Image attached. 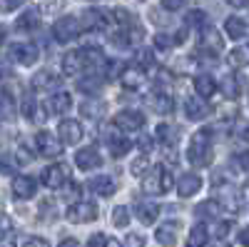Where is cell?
<instances>
[{"label": "cell", "instance_id": "6", "mask_svg": "<svg viewBox=\"0 0 249 247\" xmlns=\"http://www.w3.org/2000/svg\"><path fill=\"white\" fill-rule=\"evenodd\" d=\"M35 145H37V152L43 155V157H60L62 155V142L53 135V133H48V130H40L37 135H35Z\"/></svg>", "mask_w": 249, "mask_h": 247}, {"label": "cell", "instance_id": "21", "mask_svg": "<svg viewBox=\"0 0 249 247\" xmlns=\"http://www.w3.org/2000/svg\"><path fill=\"white\" fill-rule=\"evenodd\" d=\"M177 228H179V222H164V225H160V228L155 230V240L162 247H175V242H177Z\"/></svg>", "mask_w": 249, "mask_h": 247}, {"label": "cell", "instance_id": "10", "mask_svg": "<svg viewBox=\"0 0 249 247\" xmlns=\"http://www.w3.org/2000/svg\"><path fill=\"white\" fill-rule=\"evenodd\" d=\"M112 122H115L117 130L135 133V130H140V128L144 125V115H142L140 110H122V113H117V115L112 117Z\"/></svg>", "mask_w": 249, "mask_h": 247}, {"label": "cell", "instance_id": "41", "mask_svg": "<svg viewBox=\"0 0 249 247\" xmlns=\"http://www.w3.org/2000/svg\"><path fill=\"white\" fill-rule=\"evenodd\" d=\"M230 232H232V222H230V220H222V222H217L214 228H212V235H214L217 240H224Z\"/></svg>", "mask_w": 249, "mask_h": 247}, {"label": "cell", "instance_id": "11", "mask_svg": "<svg viewBox=\"0 0 249 247\" xmlns=\"http://www.w3.org/2000/svg\"><path fill=\"white\" fill-rule=\"evenodd\" d=\"M57 135H60L62 145H75V142L82 140V125L77 120H62L57 128Z\"/></svg>", "mask_w": 249, "mask_h": 247}, {"label": "cell", "instance_id": "8", "mask_svg": "<svg viewBox=\"0 0 249 247\" xmlns=\"http://www.w3.org/2000/svg\"><path fill=\"white\" fill-rule=\"evenodd\" d=\"M77 20H82L80 28L82 30H105L112 20H110V13L105 10H100V8H92V10H85Z\"/></svg>", "mask_w": 249, "mask_h": 247}, {"label": "cell", "instance_id": "51", "mask_svg": "<svg viewBox=\"0 0 249 247\" xmlns=\"http://www.w3.org/2000/svg\"><path fill=\"white\" fill-rule=\"evenodd\" d=\"M57 247H80V242H77V240H72V237H68V240H62Z\"/></svg>", "mask_w": 249, "mask_h": 247}, {"label": "cell", "instance_id": "50", "mask_svg": "<svg viewBox=\"0 0 249 247\" xmlns=\"http://www.w3.org/2000/svg\"><path fill=\"white\" fill-rule=\"evenodd\" d=\"M247 3H249V0H230V5H232V8H237V10H244V8H247Z\"/></svg>", "mask_w": 249, "mask_h": 247}, {"label": "cell", "instance_id": "43", "mask_svg": "<svg viewBox=\"0 0 249 247\" xmlns=\"http://www.w3.org/2000/svg\"><path fill=\"white\" fill-rule=\"evenodd\" d=\"M170 45H175V38H172V35H164V33L155 35V48H157V50H167Z\"/></svg>", "mask_w": 249, "mask_h": 247}, {"label": "cell", "instance_id": "17", "mask_svg": "<svg viewBox=\"0 0 249 247\" xmlns=\"http://www.w3.org/2000/svg\"><path fill=\"white\" fill-rule=\"evenodd\" d=\"M199 43L204 45V48H210V50H222V35H219V30L212 25V23H202L199 25Z\"/></svg>", "mask_w": 249, "mask_h": 247}, {"label": "cell", "instance_id": "1", "mask_svg": "<svg viewBox=\"0 0 249 247\" xmlns=\"http://www.w3.org/2000/svg\"><path fill=\"white\" fill-rule=\"evenodd\" d=\"M212 130L210 128H199L192 135V142L187 148V160H190L195 168H207L212 165Z\"/></svg>", "mask_w": 249, "mask_h": 247}, {"label": "cell", "instance_id": "14", "mask_svg": "<svg viewBox=\"0 0 249 247\" xmlns=\"http://www.w3.org/2000/svg\"><path fill=\"white\" fill-rule=\"evenodd\" d=\"M80 63L85 70H92V68H100V65H105L107 60H105V53H102V48L97 45H88V48H80Z\"/></svg>", "mask_w": 249, "mask_h": 247}, {"label": "cell", "instance_id": "54", "mask_svg": "<svg viewBox=\"0 0 249 247\" xmlns=\"http://www.w3.org/2000/svg\"><path fill=\"white\" fill-rule=\"evenodd\" d=\"M239 245H242V247H247V230H242V232H239Z\"/></svg>", "mask_w": 249, "mask_h": 247}, {"label": "cell", "instance_id": "9", "mask_svg": "<svg viewBox=\"0 0 249 247\" xmlns=\"http://www.w3.org/2000/svg\"><path fill=\"white\" fill-rule=\"evenodd\" d=\"M75 165H77V170L82 172H90V170H97L100 165H102V155L95 145H88V148H82L75 152Z\"/></svg>", "mask_w": 249, "mask_h": 247}, {"label": "cell", "instance_id": "20", "mask_svg": "<svg viewBox=\"0 0 249 247\" xmlns=\"http://www.w3.org/2000/svg\"><path fill=\"white\" fill-rule=\"evenodd\" d=\"M177 140H179V130L172 128L170 122H160L155 128V142H162L164 148H175Z\"/></svg>", "mask_w": 249, "mask_h": 247}, {"label": "cell", "instance_id": "47", "mask_svg": "<svg viewBox=\"0 0 249 247\" xmlns=\"http://www.w3.org/2000/svg\"><path fill=\"white\" fill-rule=\"evenodd\" d=\"M23 247H50V242L45 237H28Z\"/></svg>", "mask_w": 249, "mask_h": 247}, {"label": "cell", "instance_id": "22", "mask_svg": "<svg viewBox=\"0 0 249 247\" xmlns=\"http://www.w3.org/2000/svg\"><path fill=\"white\" fill-rule=\"evenodd\" d=\"M33 88L35 90H55V88H60V75L53 70H40L33 77Z\"/></svg>", "mask_w": 249, "mask_h": 247}, {"label": "cell", "instance_id": "3", "mask_svg": "<svg viewBox=\"0 0 249 247\" xmlns=\"http://www.w3.org/2000/svg\"><path fill=\"white\" fill-rule=\"evenodd\" d=\"M100 210H97V205L90 202V200H77L72 202L70 208L65 210V220L72 222V225H85V222H92L97 220Z\"/></svg>", "mask_w": 249, "mask_h": 247}, {"label": "cell", "instance_id": "27", "mask_svg": "<svg viewBox=\"0 0 249 247\" xmlns=\"http://www.w3.org/2000/svg\"><path fill=\"white\" fill-rule=\"evenodd\" d=\"M70 108H72L70 93H55V95L48 100V113H53V115H65Z\"/></svg>", "mask_w": 249, "mask_h": 247}, {"label": "cell", "instance_id": "28", "mask_svg": "<svg viewBox=\"0 0 249 247\" xmlns=\"http://www.w3.org/2000/svg\"><path fill=\"white\" fill-rule=\"evenodd\" d=\"M115 130H117V128H115ZM115 130L107 135L110 155H112V157H124V155H127V152L132 150V145H135V142H130L127 137H117V135H115Z\"/></svg>", "mask_w": 249, "mask_h": 247}, {"label": "cell", "instance_id": "39", "mask_svg": "<svg viewBox=\"0 0 249 247\" xmlns=\"http://www.w3.org/2000/svg\"><path fill=\"white\" fill-rule=\"evenodd\" d=\"M80 90H85V93H97V90H102V77H85V80H80V85H77Z\"/></svg>", "mask_w": 249, "mask_h": 247}, {"label": "cell", "instance_id": "12", "mask_svg": "<svg viewBox=\"0 0 249 247\" xmlns=\"http://www.w3.org/2000/svg\"><path fill=\"white\" fill-rule=\"evenodd\" d=\"M147 105H150L157 115H170V113H175V100H172V95L162 93V90H155V93L147 95Z\"/></svg>", "mask_w": 249, "mask_h": 247}, {"label": "cell", "instance_id": "35", "mask_svg": "<svg viewBox=\"0 0 249 247\" xmlns=\"http://www.w3.org/2000/svg\"><path fill=\"white\" fill-rule=\"evenodd\" d=\"M130 170H132V175H135V177H142L144 172H147V170H150V157H147V152H142L140 157H135Z\"/></svg>", "mask_w": 249, "mask_h": 247}, {"label": "cell", "instance_id": "13", "mask_svg": "<svg viewBox=\"0 0 249 247\" xmlns=\"http://www.w3.org/2000/svg\"><path fill=\"white\" fill-rule=\"evenodd\" d=\"M35 192H37L35 177H30V175H18V177L13 180V197H18V200H30Z\"/></svg>", "mask_w": 249, "mask_h": 247}, {"label": "cell", "instance_id": "23", "mask_svg": "<svg viewBox=\"0 0 249 247\" xmlns=\"http://www.w3.org/2000/svg\"><path fill=\"white\" fill-rule=\"evenodd\" d=\"M184 113H187V117H192V120H204L207 115L212 113V108H210V102H204L202 97H190L187 105H184Z\"/></svg>", "mask_w": 249, "mask_h": 247}, {"label": "cell", "instance_id": "7", "mask_svg": "<svg viewBox=\"0 0 249 247\" xmlns=\"http://www.w3.org/2000/svg\"><path fill=\"white\" fill-rule=\"evenodd\" d=\"M10 57L15 60L18 65H35L40 60V48L35 43H18L10 48Z\"/></svg>", "mask_w": 249, "mask_h": 247}, {"label": "cell", "instance_id": "29", "mask_svg": "<svg viewBox=\"0 0 249 247\" xmlns=\"http://www.w3.org/2000/svg\"><path fill=\"white\" fill-rule=\"evenodd\" d=\"M210 242V230H207L204 222H197L190 230V237H187V247H204Z\"/></svg>", "mask_w": 249, "mask_h": 247}, {"label": "cell", "instance_id": "38", "mask_svg": "<svg viewBox=\"0 0 249 247\" xmlns=\"http://www.w3.org/2000/svg\"><path fill=\"white\" fill-rule=\"evenodd\" d=\"M135 65H140L144 73H147L152 65H155V55H152V50H140L137 53V63Z\"/></svg>", "mask_w": 249, "mask_h": 247}, {"label": "cell", "instance_id": "32", "mask_svg": "<svg viewBox=\"0 0 249 247\" xmlns=\"http://www.w3.org/2000/svg\"><path fill=\"white\" fill-rule=\"evenodd\" d=\"M222 212V202L219 200H204V202H199L197 208H195V215L199 217V220H204V217H217Z\"/></svg>", "mask_w": 249, "mask_h": 247}, {"label": "cell", "instance_id": "30", "mask_svg": "<svg viewBox=\"0 0 249 247\" xmlns=\"http://www.w3.org/2000/svg\"><path fill=\"white\" fill-rule=\"evenodd\" d=\"M82 70V63H80V53L77 50H72V53H68L65 57H62V73H65L68 77H75V75H80Z\"/></svg>", "mask_w": 249, "mask_h": 247}, {"label": "cell", "instance_id": "5", "mask_svg": "<svg viewBox=\"0 0 249 247\" xmlns=\"http://www.w3.org/2000/svg\"><path fill=\"white\" fill-rule=\"evenodd\" d=\"M80 33H82L80 20L72 18V15H62L57 23L53 25V38L57 40V43H72Z\"/></svg>", "mask_w": 249, "mask_h": 247}, {"label": "cell", "instance_id": "4", "mask_svg": "<svg viewBox=\"0 0 249 247\" xmlns=\"http://www.w3.org/2000/svg\"><path fill=\"white\" fill-rule=\"evenodd\" d=\"M40 180H43L45 188L60 190V188H65V182L70 180V168H68L65 162H53V165H48V168L43 170Z\"/></svg>", "mask_w": 249, "mask_h": 247}, {"label": "cell", "instance_id": "18", "mask_svg": "<svg viewBox=\"0 0 249 247\" xmlns=\"http://www.w3.org/2000/svg\"><path fill=\"white\" fill-rule=\"evenodd\" d=\"M88 188H90V192H95L100 197H112L115 190H117V185H115V180L110 175H97V177H92L88 182Z\"/></svg>", "mask_w": 249, "mask_h": 247}, {"label": "cell", "instance_id": "46", "mask_svg": "<svg viewBox=\"0 0 249 247\" xmlns=\"http://www.w3.org/2000/svg\"><path fill=\"white\" fill-rule=\"evenodd\" d=\"M10 230H13V222L5 215H0V240H5L10 235Z\"/></svg>", "mask_w": 249, "mask_h": 247}, {"label": "cell", "instance_id": "24", "mask_svg": "<svg viewBox=\"0 0 249 247\" xmlns=\"http://www.w3.org/2000/svg\"><path fill=\"white\" fill-rule=\"evenodd\" d=\"M80 113H82V117L102 120L107 115V102H102V100H85V102H80Z\"/></svg>", "mask_w": 249, "mask_h": 247}, {"label": "cell", "instance_id": "40", "mask_svg": "<svg viewBox=\"0 0 249 247\" xmlns=\"http://www.w3.org/2000/svg\"><path fill=\"white\" fill-rule=\"evenodd\" d=\"M227 60H230V65H237V68H242V65L247 63V50H244V48H234L230 55H227Z\"/></svg>", "mask_w": 249, "mask_h": 247}, {"label": "cell", "instance_id": "37", "mask_svg": "<svg viewBox=\"0 0 249 247\" xmlns=\"http://www.w3.org/2000/svg\"><path fill=\"white\" fill-rule=\"evenodd\" d=\"M202 23H207L204 10H190V13H187V18H184V25L187 28H199Z\"/></svg>", "mask_w": 249, "mask_h": 247}, {"label": "cell", "instance_id": "42", "mask_svg": "<svg viewBox=\"0 0 249 247\" xmlns=\"http://www.w3.org/2000/svg\"><path fill=\"white\" fill-rule=\"evenodd\" d=\"M15 157L13 155H3V157H0V172H3V175H13V170H15Z\"/></svg>", "mask_w": 249, "mask_h": 247}, {"label": "cell", "instance_id": "52", "mask_svg": "<svg viewBox=\"0 0 249 247\" xmlns=\"http://www.w3.org/2000/svg\"><path fill=\"white\" fill-rule=\"evenodd\" d=\"M150 142H152V137H142V140L137 142V145L142 148V152H147V150H150Z\"/></svg>", "mask_w": 249, "mask_h": 247}, {"label": "cell", "instance_id": "15", "mask_svg": "<svg viewBox=\"0 0 249 247\" xmlns=\"http://www.w3.org/2000/svg\"><path fill=\"white\" fill-rule=\"evenodd\" d=\"M202 190V177L197 172H184L179 180H177V195L179 197H192Z\"/></svg>", "mask_w": 249, "mask_h": 247}, {"label": "cell", "instance_id": "31", "mask_svg": "<svg viewBox=\"0 0 249 247\" xmlns=\"http://www.w3.org/2000/svg\"><path fill=\"white\" fill-rule=\"evenodd\" d=\"M23 115L28 120H35V122H43L45 120V113H40V102L33 95H25L23 97Z\"/></svg>", "mask_w": 249, "mask_h": 247}, {"label": "cell", "instance_id": "56", "mask_svg": "<svg viewBox=\"0 0 249 247\" xmlns=\"http://www.w3.org/2000/svg\"><path fill=\"white\" fill-rule=\"evenodd\" d=\"M0 43H3V30H0Z\"/></svg>", "mask_w": 249, "mask_h": 247}, {"label": "cell", "instance_id": "16", "mask_svg": "<svg viewBox=\"0 0 249 247\" xmlns=\"http://www.w3.org/2000/svg\"><path fill=\"white\" fill-rule=\"evenodd\" d=\"M144 75H147V73H144L140 65L132 63V65H122V70H120L117 77H120V82H122L124 88H132L135 90V88H140L142 82H144Z\"/></svg>", "mask_w": 249, "mask_h": 247}, {"label": "cell", "instance_id": "45", "mask_svg": "<svg viewBox=\"0 0 249 247\" xmlns=\"http://www.w3.org/2000/svg\"><path fill=\"white\" fill-rule=\"evenodd\" d=\"M23 3H28V0H0V10H5V13H13L18 10Z\"/></svg>", "mask_w": 249, "mask_h": 247}, {"label": "cell", "instance_id": "53", "mask_svg": "<svg viewBox=\"0 0 249 247\" xmlns=\"http://www.w3.org/2000/svg\"><path fill=\"white\" fill-rule=\"evenodd\" d=\"M237 162H239V170L244 172V170H247V152H242V155H237Z\"/></svg>", "mask_w": 249, "mask_h": 247}, {"label": "cell", "instance_id": "36", "mask_svg": "<svg viewBox=\"0 0 249 247\" xmlns=\"http://www.w3.org/2000/svg\"><path fill=\"white\" fill-rule=\"evenodd\" d=\"M37 25V10H25L23 15L18 18V28L20 30H30Z\"/></svg>", "mask_w": 249, "mask_h": 247}, {"label": "cell", "instance_id": "19", "mask_svg": "<svg viewBox=\"0 0 249 247\" xmlns=\"http://www.w3.org/2000/svg\"><path fill=\"white\" fill-rule=\"evenodd\" d=\"M135 215L142 225H152L157 217H160V205L152 202V200H140L135 205Z\"/></svg>", "mask_w": 249, "mask_h": 247}, {"label": "cell", "instance_id": "48", "mask_svg": "<svg viewBox=\"0 0 249 247\" xmlns=\"http://www.w3.org/2000/svg\"><path fill=\"white\" fill-rule=\"evenodd\" d=\"M187 0H162V8L164 10H179Z\"/></svg>", "mask_w": 249, "mask_h": 247}, {"label": "cell", "instance_id": "49", "mask_svg": "<svg viewBox=\"0 0 249 247\" xmlns=\"http://www.w3.org/2000/svg\"><path fill=\"white\" fill-rule=\"evenodd\" d=\"M88 247H105V235H92L90 240H88Z\"/></svg>", "mask_w": 249, "mask_h": 247}, {"label": "cell", "instance_id": "33", "mask_svg": "<svg viewBox=\"0 0 249 247\" xmlns=\"http://www.w3.org/2000/svg\"><path fill=\"white\" fill-rule=\"evenodd\" d=\"M127 222H130V210L124 208V205L112 208V225L115 228H127Z\"/></svg>", "mask_w": 249, "mask_h": 247}, {"label": "cell", "instance_id": "34", "mask_svg": "<svg viewBox=\"0 0 249 247\" xmlns=\"http://www.w3.org/2000/svg\"><path fill=\"white\" fill-rule=\"evenodd\" d=\"M222 82H224V85H222V90H224V95H227V97H237V95L242 93V85H239L237 75H227Z\"/></svg>", "mask_w": 249, "mask_h": 247}, {"label": "cell", "instance_id": "55", "mask_svg": "<svg viewBox=\"0 0 249 247\" xmlns=\"http://www.w3.org/2000/svg\"><path fill=\"white\" fill-rule=\"evenodd\" d=\"M105 247H122L117 240H105Z\"/></svg>", "mask_w": 249, "mask_h": 247}, {"label": "cell", "instance_id": "25", "mask_svg": "<svg viewBox=\"0 0 249 247\" xmlns=\"http://www.w3.org/2000/svg\"><path fill=\"white\" fill-rule=\"evenodd\" d=\"M224 33L230 35L232 40H242L247 38V20L239 18V15H230L224 20Z\"/></svg>", "mask_w": 249, "mask_h": 247}, {"label": "cell", "instance_id": "44", "mask_svg": "<svg viewBox=\"0 0 249 247\" xmlns=\"http://www.w3.org/2000/svg\"><path fill=\"white\" fill-rule=\"evenodd\" d=\"M124 247H144V237L140 232H130L124 237Z\"/></svg>", "mask_w": 249, "mask_h": 247}, {"label": "cell", "instance_id": "26", "mask_svg": "<svg viewBox=\"0 0 249 247\" xmlns=\"http://www.w3.org/2000/svg\"><path fill=\"white\" fill-rule=\"evenodd\" d=\"M195 90H197V97L210 100L219 88H217V82H214L212 75H197V77H195Z\"/></svg>", "mask_w": 249, "mask_h": 247}, {"label": "cell", "instance_id": "2", "mask_svg": "<svg viewBox=\"0 0 249 247\" xmlns=\"http://www.w3.org/2000/svg\"><path fill=\"white\" fill-rule=\"evenodd\" d=\"M172 170L164 162L150 165V172L142 175V190L147 195H164L172 190Z\"/></svg>", "mask_w": 249, "mask_h": 247}]
</instances>
